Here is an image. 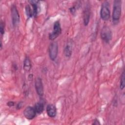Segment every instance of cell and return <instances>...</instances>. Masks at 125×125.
Wrapping results in <instances>:
<instances>
[{"instance_id":"obj_12","label":"cell","mask_w":125,"mask_h":125,"mask_svg":"<svg viewBox=\"0 0 125 125\" xmlns=\"http://www.w3.org/2000/svg\"><path fill=\"white\" fill-rule=\"evenodd\" d=\"M37 114H41L44 110V102L42 100L36 103L34 106Z\"/></svg>"},{"instance_id":"obj_10","label":"cell","mask_w":125,"mask_h":125,"mask_svg":"<svg viewBox=\"0 0 125 125\" xmlns=\"http://www.w3.org/2000/svg\"><path fill=\"white\" fill-rule=\"evenodd\" d=\"M46 113L51 118H54L57 114V108L53 104H48L46 106Z\"/></svg>"},{"instance_id":"obj_21","label":"cell","mask_w":125,"mask_h":125,"mask_svg":"<svg viewBox=\"0 0 125 125\" xmlns=\"http://www.w3.org/2000/svg\"><path fill=\"white\" fill-rule=\"evenodd\" d=\"M92 125H100V123L99 121V120L97 119H95L94 121H93V123L92 124Z\"/></svg>"},{"instance_id":"obj_9","label":"cell","mask_w":125,"mask_h":125,"mask_svg":"<svg viewBox=\"0 0 125 125\" xmlns=\"http://www.w3.org/2000/svg\"><path fill=\"white\" fill-rule=\"evenodd\" d=\"M91 14V10L90 6L86 4L84 8L83 11V21L84 26H87L89 22Z\"/></svg>"},{"instance_id":"obj_4","label":"cell","mask_w":125,"mask_h":125,"mask_svg":"<svg viewBox=\"0 0 125 125\" xmlns=\"http://www.w3.org/2000/svg\"><path fill=\"white\" fill-rule=\"evenodd\" d=\"M100 36L104 42L109 43L112 39V33L110 28L107 26L103 27L101 31Z\"/></svg>"},{"instance_id":"obj_18","label":"cell","mask_w":125,"mask_h":125,"mask_svg":"<svg viewBox=\"0 0 125 125\" xmlns=\"http://www.w3.org/2000/svg\"><path fill=\"white\" fill-rule=\"evenodd\" d=\"M69 11H70V12L72 14L74 15V14L75 13L76 11V7H75V6H72L71 7H70V8H69Z\"/></svg>"},{"instance_id":"obj_14","label":"cell","mask_w":125,"mask_h":125,"mask_svg":"<svg viewBox=\"0 0 125 125\" xmlns=\"http://www.w3.org/2000/svg\"><path fill=\"white\" fill-rule=\"evenodd\" d=\"M28 2L31 4L32 9L33 11V14L34 17H36L38 13V3L39 1L38 0H29Z\"/></svg>"},{"instance_id":"obj_2","label":"cell","mask_w":125,"mask_h":125,"mask_svg":"<svg viewBox=\"0 0 125 125\" xmlns=\"http://www.w3.org/2000/svg\"><path fill=\"white\" fill-rule=\"evenodd\" d=\"M100 17L104 21H108L110 17V11L109 9V3L108 1H104L101 7Z\"/></svg>"},{"instance_id":"obj_1","label":"cell","mask_w":125,"mask_h":125,"mask_svg":"<svg viewBox=\"0 0 125 125\" xmlns=\"http://www.w3.org/2000/svg\"><path fill=\"white\" fill-rule=\"evenodd\" d=\"M122 13V1L115 0L113 2L112 11V21L114 23H117L119 21Z\"/></svg>"},{"instance_id":"obj_6","label":"cell","mask_w":125,"mask_h":125,"mask_svg":"<svg viewBox=\"0 0 125 125\" xmlns=\"http://www.w3.org/2000/svg\"><path fill=\"white\" fill-rule=\"evenodd\" d=\"M11 17L13 25L17 26L20 21V16L17 6L15 4H13L11 7Z\"/></svg>"},{"instance_id":"obj_17","label":"cell","mask_w":125,"mask_h":125,"mask_svg":"<svg viewBox=\"0 0 125 125\" xmlns=\"http://www.w3.org/2000/svg\"><path fill=\"white\" fill-rule=\"evenodd\" d=\"M5 32V23L4 22L2 21H0V32L1 36H2L4 34Z\"/></svg>"},{"instance_id":"obj_5","label":"cell","mask_w":125,"mask_h":125,"mask_svg":"<svg viewBox=\"0 0 125 125\" xmlns=\"http://www.w3.org/2000/svg\"><path fill=\"white\" fill-rule=\"evenodd\" d=\"M58 44L56 42H53L50 43L48 46V54L50 60L53 61L56 60L58 54Z\"/></svg>"},{"instance_id":"obj_7","label":"cell","mask_w":125,"mask_h":125,"mask_svg":"<svg viewBox=\"0 0 125 125\" xmlns=\"http://www.w3.org/2000/svg\"><path fill=\"white\" fill-rule=\"evenodd\" d=\"M35 87L38 95L40 97H42L44 94V90L42 80L40 77H37L36 79Z\"/></svg>"},{"instance_id":"obj_19","label":"cell","mask_w":125,"mask_h":125,"mask_svg":"<svg viewBox=\"0 0 125 125\" xmlns=\"http://www.w3.org/2000/svg\"><path fill=\"white\" fill-rule=\"evenodd\" d=\"M22 105H23V103L22 102H19L16 105V108L17 109H21L22 106Z\"/></svg>"},{"instance_id":"obj_3","label":"cell","mask_w":125,"mask_h":125,"mask_svg":"<svg viewBox=\"0 0 125 125\" xmlns=\"http://www.w3.org/2000/svg\"><path fill=\"white\" fill-rule=\"evenodd\" d=\"M62 28L60 22L59 20L55 21L53 24V29L52 32L49 34V39L53 41L59 37L62 33Z\"/></svg>"},{"instance_id":"obj_13","label":"cell","mask_w":125,"mask_h":125,"mask_svg":"<svg viewBox=\"0 0 125 125\" xmlns=\"http://www.w3.org/2000/svg\"><path fill=\"white\" fill-rule=\"evenodd\" d=\"M31 68H32V64H31V60L29 58V57L26 56L23 61V68L25 71L28 72L31 70Z\"/></svg>"},{"instance_id":"obj_20","label":"cell","mask_w":125,"mask_h":125,"mask_svg":"<svg viewBox=\"0 0 125 125\" xmlns=\"http://www.w3.org/2000/svg\"><path fill=\"white\" fill-rule=\"evenodd\" d=\"M7 105L9 107H12L15 105V103L13 101H9L7 103Z\"/></svg>"},{"instance_id":"obj_15","label":"cell","mask_w":125,"mask_h":125,"mask_svg":"<svg viewBox=\"0 0 125 125\" xmlns=\"http://www.w3.org/2000/svg\"><path fill=\"white\" fill-rule=\"evenodd\" d=\"M125 86V70L123 69V71L121 74L120 78V88L121 90L124 89Z\"/></svg>"},{"instance_id":"obj_8","label":"cell","mask_w":125,"mask_h":125,"mask_svg":"<svg viewBox=\"0 0 125 125\" xmlns=\"http://www.w3.org/2000/svg\"><path fill=\"white\" fill-rule=\"evenodd\" d=\"M36 114L37 113L34 107L30 106L26 107L23 111V115L28 120L33 119L35 117Z\"/></svg>"},{"instance_id":"obj_11","label":"cell","mask_w":125,"mask_h":125,"mask_svg":"<svg viewBox=\"0 0 125 125\" xmlns=\"http://www.w3.org/2000/svg\"><path fill=\"white\" fill-rule=\"evenodd\" d=\"M64 55L66 58H70L72 53V46L71 42H67L64 47L63 50Z\"/></svg>"},{"instance_id":"obj_16","label":"cell","mask_w":125,"mask_h":125,"mask_svg":"<svg viewBox=\"0 0 125 125\" xmlns=\"http://www.w3.org/2000/svg\"><path fill=\"white\" fill-rule=\"evenodd\" d=\"M25 9L26 15L28 18H31L33 16L32 9L31 8V6L29 5L28 4L26 5L25 6Z\"/></svg>"}]
</instances>
